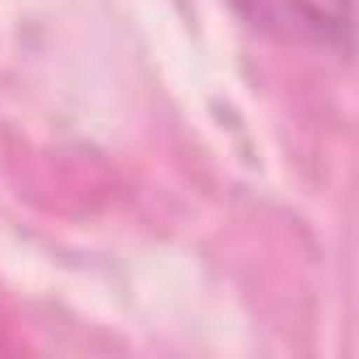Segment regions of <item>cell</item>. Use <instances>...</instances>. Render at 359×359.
I'll list each match as a JSON object with an SVG mask.
<instances>
[{
  "label": "cell",
  "instance_id": "1",
  "mask_svg": "<svg viewBox=\"0 0 359 359\" xmlns=\"http://www.w3.org/2000/svg\"><path fill=\"white\" fill-rule=\"evenodd\" d=\"M262 34L351 55V0H229Z\"/></svg>",
  "mask_w": 359,
  "mask_h": 359
}]
</instances>
